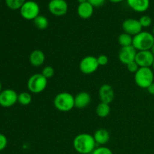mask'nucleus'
Returning <instances> with one entry per match:
<instances>
[{
  "instance_id": "28",
  "label": "nucleus",
  "mask_w": 154,
  "mask_h": 154,
  "mask_svg": "<svg viewBox=\"0 0 154 154\" xmlns=\"http://www.w3.org/2000/svg\"><path fill=\"white\" fill-rule=\"evenodd\" d=\"M97 61L99 66H106L108 63V57H107L106 55L102 54V55H99V57H97Z\"/></svg>"
},
{
  "instance_id": "25",
  "label": "nucleus",
  "mask_w": 154,
  "mask_h": 154,
  "mask_svg": "<svg viewBox=\"0 0 154 154\" xmlns=\"http://www.w3.org/2000/svg\"><path fill=\"white\" fill-rule=\"evenodd\" d=\"M139 22L142 28H147L151 25L152 19L148 15H143L139 19Z\"/></svg>"
},
{
  "instance_id": "33",
  "label": "nucleus",
  "mask_w": 154,
  "mask_h": 154,
  "mask_svg": "<svg viewBox=\"0 0 154 154\" xmlns=\"http://www.w3.org/2000/svg\"><path fill=\"white\" fill-rule=\"evenodd\" d=\"M78 2H79V4H81V3H84L88 2V0H78Z\"/></svg>"
},
{
  "instance_id": "21",
  "label": "nucleus",
  "mask_w": 154,
  "mask_h": 154,
  "mask_svg": "<svg viewBox=\"0 0 154 154\" xmlns=\"http://www.w3.org/2000/svg\"><path fill=\"white\" fill-rule=\"evenodd\" d=\"M132 42H133V36L130 35L126 32L121 33L118 37V43L120 44L122 48L123 47L132 46Z\"/></svg>"
},
{
  "instance_id": "3",
  "label": "nucleus",
  "mask_w": 154,
  "mask_h": 154,
  "mask_svg": "<svg viewBox=\"0 0 154 154\" xmlns=\"http://www.w3.org/2000/svg\"><path fill=\"white\" fill-rule=\"evenodd\" d=\"M154 44V36L151 32L141 31L136 35L133 36L132 46L138 51H150Z\"/></svg>"
},
{
  "instance_id": "10",
  "label": "nucleus",
  "mask_w": 154,
  "mask_h": 154,
  "mask_svg": "<svg viewBox=\"0 0 154 154\" xmlns=\"http://www.w3.org/2000/svg\"><path fill=\"white\" fill-rule=\"evenodd\" d=\"M123 32L130 35L132 36H135L142 31V26L139 22V20L129 18L125 20L122 24Z\"/></svg>"
},
{
  "instance_id": "32",
  "label": "nucleus",
  "mask_w": 154,
  "mask_h": 154,
  "mask_svg": "<svg viewBox=\"0 0 154 154\" xmlns=\"http://www.w3.org/2000/svg\"><path fill=\"white\" fill-rule=\"evenodd\" d=\"M109 1L114 3H118V2H121L124 1V0H109Z\"/></svg>"
},
{
  "instance_id": "35",
  "label": "nucleus",
  "mask_w": 154,
  "mask_h": 154,
  "mask_svg": "<svg viewBox=\"0 0 154 154\" xmlns=\"http://www.w3.org/2000/svg\"><path fill=\"white\" fill-rule=\"evenodd\" d=\"M2 91V83L1 81H0V93H1Z\"/></svg>"
},
{
  "instance_id": "6",
  "label": "nucleus",
  "mask_w": 154,
  "mask_h": 154,
  "mask_svg": "<svg viewBox=\"0 0 154 154\" xmlns=\"http://www.w3.org/2000/svg\"><path fill=\"white\" fill-rule=\"evenodd\" d=\"M40 8L36 2L32 0L26 1L20 9V13L23 19L27 20H34L39 15Z\"/></svg>"
},
{
  "instance_id": "20",
  "label": "nucleus",
  "mask_w": 154,
  "mask_h": 154,
  "mask_svg": "<svg viewBox=\"0 0 154 154\" xmlns=\"http://www.w3.org/2000/svg\"><path fill=\"white\" fill-rule=\"evenodd\" d=\"M33 23H34L35 26L40 30L46 29L49 25V21L48 18L44 15L40 14L33 20Z\"/></svg>"
},
{
  "instance_id": "31",
  "label": "nucleus",
  "mask_w": 154,
  "mask_h": 154,
  "mask_svg": "<svg viewBox=\"0 0 154 154\" xmlns=\"http://www.w3.org/2000/svg\"><path fill=\"white\" fill-rule=\"evenodd\" d=\"M147 92H148L150 94L154 95V82L147 87Z\"/></svg>"
},
{
  "instance_id": "24",
  "label": "nucleus",
  "mask_w": 154,
  "mask_h": 154,
  "mask_svg": "<svg viewBox=\"0 0 154 154\" xmlns=\"http://www.w3.org/2000/svg\"><path fill=\"white\" fill-rule=\"evenodd\" d=\"M54 73H55V71H54V69L52 67V66H47L42 69V74L45 78H46L47 79H50V78H52L54 75Z\"/></svg>"
},
{
  "instance_id": "8",
  "label": "nucleus",
  "mask_w": 154,
  "mask_h": 154,
  "mask_svg": "<svg viewBox=\"0 0 154 154\" xmlns=\"http://www.w3.org/2000/svg\"><path fill=\"white\" fill-rule=\"evenodd\" d=\"M18 94L12 89H5L0 93V105L3 108H10L17 102Z\"/></svg>"
},
{
  "instance_id": "29",
  "label": "nucleus",
  "mask_w": 154,
  "mask_h": 154,
  "mask_svg": "<svg viewBox=\"0 0 154 154\" xmlns=\"http://www.w3.org/2000/svg\"><path fill=\"white\" fill-rule=\"evenodd\" d=\"M8 144V139L6 136L3 134L0 133V151H2L5 149Z\"/></svg>"
},
{
  "instance_id": "16",
  "label": "nucleus",
  "mask_w": 154,
  "mask_h": 154,
  "mask_svg": "<svg viewBox=\"0 0 154 154\" xmlns=\"http://www.w3.org/2000/svg\"><path fill=\"white\" fill-rule=\"evenodd\" d=\"M129 7L136 12L142 13L150 7V0H126Z\"/></svg>"
},
{
  "instance_id": "13",
  "label": "nucleus",
  "mask_w": 154,
  "mask_h": 154,
  "mask_svg": "<svg viewBox=\"0 0 154 154\" xmlns=\"http://www.w3.org/2000/svg\"><path fill=\"white\" fill-rule=\"evenodd\" d=\"M99 97L101 102L110 105L114 99V91L113 87L108 84L101 86L99 90Z\"/></svg>"
},
{
  "instance_id": "14",
  "label": "nucleus",
  "mask_w": 154,
  "mask_h": 154,
  "mask_svg": "<svg viewBox=\"0 0 154 154\" xmlns=\"http://www.w3.org/2000/svg\"><path fill=\"white\" fill-rule=\"evenodd\" d=\"M91 96L87 92H81L75 96V107L78 109H84L90 105Z\"/></svg>"
},
{
  "instance_id": "17",
  "label": "nucleus",
  "mask_w": 154,
  "mask_h": 154,
  "mask_svg": "<svg viewBox=\"0 0 154 154\" xmlns=\"http://www.w3.org/2000/svg\"><path fill=\"white\" fill-rule=\"evenodd\" d=\"M29 63L34 67H40L45 61V53L41 50H34L29 55Z\"/></svg>"
},
{
  "instance_id": "5",
  "label": "nucleus",
  "mask_w": 154,
  "mask_h": 154,
  "mask_svg": "<svg viewBox=\"0 0 154 154\" xmlns=\"http://www.w3.org/2000/svg\"><path fill=\"white\" fill-rule=\"evenodd\" d=\"M48 86V79L42 73H36L29 77L27 81V88L32 93L38 94L43 92Z\"/></svg>"
},
{
  "instance_id": "2",
  "label": "nucleus",
  "mask_w": 154,
  "mask_h": 154,
  "mask_svg": "<svg viewBox=\"0 0 154 154\" xmlns=\"http://www.w3.org/2000/svg\"><path fill=\"white\" fill-rule=\"evenodd\" d=\"M54 105L61 112L70 111L75 108V96L66 92L58 93L54 99Z\"/></svg>"
},
{
  "instance_id": "22",
  "label": "nucleus",
  "mask_w": 154,
  "mask_h": 154,
  "mask_svg": "<svg viewBox=\"0 0 154 154\" xmlns=\"http://www.w3.org/2000/svg\"><path fill=\"white\" fill-rule=\"evenodd\" d=\"M32 98L28 92H22L18 94L17 102L22 105H28L32 102Z\"/></svg>"
},
{
  "instance_id": "12",
  "label": "nucleus",
  "mask_w": 154,
  "mask_h": 154,
  "mask_svg": "<svg viewBox=\"0 0 154 154\" xmlns=\"http://www.w3.org/2000/svg\"><path fill=\"white\" fill-rule=\"evenodd\" d=\"M138 51L133 46L123 47L119 51L118 58L123 64L127 65L135 61Z\"/></svg>"
},
{
  "instance_id": "11",
  "label": "nucleus",
  "mask_w": 154,
  "mask_h": 154,
  "mask_svg": "<svg viewBox=\"0 0 154 154\" xmlns=\"http://www.w3.org/2000/svg\"><path fill=\"white\" fill-rule=\"evenodd\" d=\"M135 61L140 68H151L154 62V56L150 51H138Z\"/></svg>"
},
{
  "instance_id": "23",
  "label": "nucleus",
  "mask_w": 154,
  "mask_h": 154,
  "mask_svg": "<svg viewBox=\"0 0 154 154\" xmlns=\"http://www.w3.org/2000/svg\"><path fill=\"white\" fill-rule=\"evenodd\" d=\"M25 2L26 0H5V4L7 7L11 10L20 9V8Z\"/></svg>"
},
{
  "instance_id": "27",
  "label": "nucleus",
  "mask_w": 154,
  "mask_h": 154,
  "mask_svg": "<svg viewBox=\"0 0 154 154\" xmlns=\"http://www.w3.org/2000/svg\"><path fill=\"white\" fill-rule=\"evenodd\" d=\"M126 67H127L128 71H129V72H131V73H134V74L136 73V72L140 68L135 61H133L132 62V63L127 64L126 65Z\"/></svg>"
},
{
  "instance_id": "19",
  "label": "nucleus",
  "mask_w": 154,
  "mask_h": 154,
  "mask_svg": "<svg viewBox=\"0 0 154 154\" xmlns=\"http://www.w3.org/2000/svg\"><path fill=\"white\" fill-rule=\"evenodd\" d=\"M111 112V108H110L109 104L104 103V102H100L97 105L96 109V113L98 117L101 118H105L108 117Z\"/></svg>"
},
{
  "instance_id": "36",
  "label": "nucleus",
  "mask_w": 154,
  "mask_h": 154,
  "mask_svg": "<svg viewBox=\"0 0 154 154\" xmlns=\"http://www.w3.org/2000/svg\"><path fill=\"white\" fill-rule=\"evenodd\" d=\"M152 34H153V35L154 36V26H153V30H152Z\"/></svg>"
},
{
  "instance_id": "37",
  "label": "nucleus",
  "mask_w": 154,
  "mask_h": 154,
  "mask_svg": "<svg viewBox=\"0 0 154 154\" xmlns=\"http://www.w3.org/2000/svg\"><path fill=\"white\" fill-rule=\"evenodd\" d=\"M152 68H153V71L154 72V62H153V66H152Z\"/></svg>"
},
{
  "instance_id": "1",
  "label": "nucleus",
  "mask_w": 154,
  "mask_h": 154,
  "mask_svg": "<svg viewBox=\"0 0 154 154\" xmlns=\"http://www.w3.org/2000/svg\"><path fill=\"white\" fill-rule=\"evenodd\" d=\"M96 144L93 135L88 133L78 134L73 140L74 149L80 154L92 153L96 148Z\"/></svg>"
},
{
  "instance_id": "15",
  "label": "nucleus",
  "mask_w": 154,
  "mask_h": 154,
  "mask_svg": "<svg viewBox=\"0 0 154 154\" xmlns=\"http://www.w3.org/2000/svg\"><path fill=\"white\" fill-rule=\"evenodd\" d=\"M78 16L82 19H89L91 17L94 11V7L89 2L79 4L77 8Z\"/></svg>"
},
{
  "instance_id": "9",
  "label": "nucleus",
  "mask_w": 154,
  "mask_h": 154,
  "mask_svg": "<svg viewBox=\"0 0 154 154\" xmlns=\"http://www.w3.org/2000/svg\"><path fill=\"white\" fill-rule=\"evenodd\" d=\"M69 6L66 0H51L48 3V10L57 17L64 16L67 14Z\"/></svg>"
},
{
  "instance_id": "26",
  "label": "nucleus",
  "mask_w": 154,
  "mask_h": 154,
  "mask_svg": "<svg viewBox=\"0 0 154 154\" xmlns=\"http://www.w3.org/2000/svg\"><path fill=\"white\" fill-rule=\"evenodd\" d=\"M91 154H113L112 150L105 146L96 147Z\"/></svg>"
},
{
  "instance_id": "34",
  "label": "nucleus",
  "mask_w": 154,
  "mask_h": 154,
  "mask_svg": "<svg viewBox=\"0 0 154 154\" xmlns=\"http://www.w3.org/2000/svg\"><path fill=\"white\" fill-rule=\"evenodd\" d=\"M150 51H151V53H152V54H153V56H154V44H153V46H152V48H150Z\"/></svg>"
},
{
  "instance_id": "18",
  "label": "nucleus",
  "mask_w": 154,
  "mask_h": 154,
  "mask_svg": "<svg viewBox=\"0 0 154 154\" xmlns=\"http://www.w3.org/2000/svg\"><path fill=\"white\" fill-rule=\"evenodd\" d=\"M93 138L97 144L103 146L106 144L110 140V134L108 130L105 129H97L93 134Z\"/></svg>"
},
{
  "instance_id": "7",
  "label": "nucleus",
  "mask_w": 154,
  "mask_h": 154,
  "mask_svg": "<svg viewBox=\"0 0 154 154\" xmlns=\"http://www.w3.org/2000/svg\"><path fill=\"white\" fill-rule=\"evenodd\" d=\"M99 65L97 57L93 56H87L81 60L79 64L80 71L84 75H91L96 72L99 69Z\"/></svg>"
},
{
  "instance_id": "30",
  "label": "nucleus",
  "mask_w": 154,
  "mask_h": 154,
  "mask_svg": "<svg viewBox=\"0 0 154 154\" xmlns=\"http://www.w3.org/2000/svg\"><path fill=\"white\" fill-rule=\"evenodd\" d=\"M106 0H88L89 2L93 6V7H100L105 3Z\"/></svg>"
},
{
  "instance_id": "4",
  "label": "nucleus",
  "mask_w": 154,
  "mask_h": 154,
  "mask_svg": "<svg viewBox=\"0 0 154 154\" xmlns=\"http://www.w3.org/2000/svg\"><path fill=\"white\" fill-rule=\"evenodd\" d=\"M134 80L140 88L147 89L154 82V72L151 68H139L135 74Z\"/></svg>"
}]
</instances>
